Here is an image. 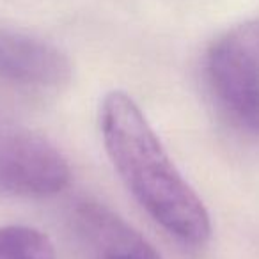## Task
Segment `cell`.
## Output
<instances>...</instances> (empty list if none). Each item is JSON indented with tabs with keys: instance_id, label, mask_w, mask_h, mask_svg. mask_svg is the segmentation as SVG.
<instances>
[{
	"instance_id": "cell-3",
	"label": "cell",
	"mask_w": 259,
	"mask_h": 259,
	"mask_svg": "<svg viewBox=\"0 0 259 259\" xmlns=\"http://www.w3.org/2000/svg\"><path fill=\"white\" fill-rule=\"evenodd\" d=\"M68 181V162L52 142L0 114V195L45 197Z\"/></svg>"
},
{
	"instance_id": "cell-2",
	"label": "cell",
	"mask_w": 259,
	"mask_h": 259,
	"mask_svg": "<svg viewBox=\"0 0 259 259\" xmlns=\"http://www.w3.org/2000/svg\"><path fill=\"white\" fill-rule=\"evenodd\" d=\"M206 78L231 124L259 135V22L241 23L213 43Z\"/></svg>"
},
{
	"instance_id": "cell-1",
	"label": "cell",
	"mask_w": 259,
	"mask_h": 259,
	"mask_svg": "<svg viewBox=\"0 0 259 259\" xmlns=\"http://www.w3.org/2000/svg\"><path fill=\"white\" fill-rule=\"evenodd\" d=\"M100 126L119 178L142 209L181 243L202 247L211 233L208 211L137 103L121 91L108 93L101 103Z\"/></svg>"
},
{
	"instance_id": "cell-4",
	"label": "cell",
	"mask_w": 259,
	"mask_h": 259,
	"mask_svg": "<svg viewBox=\"0 0 259 259\" xmlns=\"http://www.w3.org/2000/svg\"><path fill=\"white\" fill-rule=\"evenodd\" d=\"M69 78V61L54 45L27 34L0 30V87L45 96L64 89Z\"/></svg>"
},
{
	"instance_id": "cell-6",
	"label": "cell",
	"mask_w": 259,
	"mask_h": 259,
	"mask_svg": "<svg viewBox=\"0 0 259 259\" xmlns=\"http://www.w3.org/2000/svg\"><path fill=\"white\" fill-rule=\"evenodd\" d=\"M0 259H55L50 238L25 226L0 229Z\"/></svg>"
},
{
	"instance_id": "cell-5",
	"label": "cell",
	"mask_w": 259,
	"mask_h": 259,
	"mask_svg": "<svg viewBox=\"0 0 259 259\" xmlns=\"http://www.w3.org/2000/svg\"><path fill=\"white\" fill-rule=\"evenodd\" d=\"M78 222L96 250V259H162L141 234L100 206H82Z\"/></svg>"
}]
</instances>
